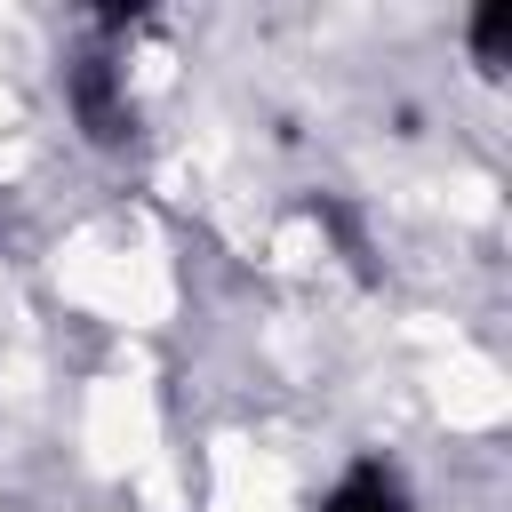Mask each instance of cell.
I'll use <instances>...</instances> for the list:
<instances>
[{
  "label": "cell",
  "instance_id": "cell-3",
  "mask_svg": "<svg viewBox=\"0 0 512 512\" xmlns=\"http://www.w3.org/2000/svg\"><path fill=\"white\" fill-rule=\"evenodd\" d=\"M472 56H480V72H504L512 64V0H488L472 16Z\"/></svg>",
  "mask_w": 512,
  "mask_h": 512
},
{
  "label": "cell",
  "instance_id": "cell-1",
  "mask_svg": "<svg viewBox=\"0 0 512 512\" xmlns=\"http://www.w3.org/2000/svg\"><path fill=\"white\" fill-rule=\"evenodd\" d=\"M64 96H72V120H80L96 144H120V136L136 128L128 80H120V64H112V56H80V64L64 72Z\"/></svg>",
  "mask_w": 512,
  "mask_h": 512
},
{
  "label": "cell",
  "instance_id": "cell-2",
  "mask_svg": "<svg viewBox=\"0 0 512 512\" xmlns=\"http://www.w3.org/2000/svg\"><path fill=\"white\" fill-rule=\"evenodd\" d=\"M320 512H408V488H400L384 464H352V472L328 488Z\"/></svg>",
  "mask_w": 512,
  "mask_h": 512
}]
</instances>
